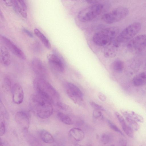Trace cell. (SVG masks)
I'll list each match as a JSON object with an SVG mask.
<instances>
[{
	"mask_svg": "<svg viewBox=\"0 0 146 146\" xmlns=\"http://www.w3.org/2000/svg\"><path fill=\"white\" fill-rule=\"evenodd\" d=\"M29 104L32 111L41 118H47L53 113V104L36 93L31 96Z\"/></svg>",
	"mask_w": 146,
	"mask_h": 146,
	"instance_id": "obj_1",
	"label": "cell"
},
{
	"mask_svg": "<svg viewBox=\"0 0 146 146\" xmlns=\"http://www.w3.org/2000/svg\"><path fill=\"white\" fill-rule=\"evenodd\" d=\"M36 93L49 100L53 104L59 98L56 90L44 79L37 77L33 82Z\"/></svg>",
	"mask_w": 146,
	"mask_h": 146,
	"instance_id": "obj_2",
	"label": "cell"
},
{
	"mask_svg": "<svg viewBox=\"0 0 146 146\" xmlns=\"http://www.w3.org/2000/svg\"><path fill=\"white\" fill-rule=\"evenodd\" d=\"M119 29L116 27L106 28L96 33L92 40L96 45L103 46L113 41L119 34Z\"/></svg>",
	"mask_w": 146,
	"mask_h": 146,
	"instance_id": "obj_3",
	"label": "cell"
},
{
	"mask_svg": "<svg viewBox=\"0 0 146 146\" xmlns=\"http://www.w3.org/2000/svg\"><path fill=\"white\" fill-rule=\"evenodd\" d=\"M141 26L138 22L133 23L125 28L113 41L114 45L118 48L121 44L130 40L140 30Z\"/></svg>",
	"mask_w": 146,
	"mask_h": 146,
	"instance_id": "obj_4",
	"label": "cell"
},
{
	"mask_svg": "<svg viewBox=\"0 0 146 146\" xmlns=\"http://www.w3.org/2000/svg\"><path fill=\"white\" fill-rule=\"evenodd\" d=\"M103 7L102 4L96 3L84 8L78 13V19L82 22L91 21L101 13Z\"/></svg>",
	"mask_w": 146,
	"mask_h": 146,
	"instance_id": "obj_5",
	"label": "cell"
},
{
	"mask_svg": "<svg viewBox=\"0 0 146 146\" xmlns=\"http://www.w3.org/2000/svg\"><path fill=\"white\" fill-rule=\"evenodd\" d=\"M129 13L128 9L125 7L121 6L115 8L111 12L104 15L102 20L106 23L112 24L118 22L125 19Z\"/></svg>",
	"mask_w": 146,
	"mask_h": 146,
	"instance_id": "obj_6",
	"label": "cell"
},
{
	"mask_svg": "<svg viewBox=\"0 0 146 146\" xmlns=\"http://www.w3.org/2000/svg\"><path fill=\"white\" fill-rule=\"evenodd\" d=\"M146 46V35H138L131 39L127 44V49L130 52L137 53L142 50Z\"/></svg>",
	"mask_w": 146,
	"mask_h": 146,
	"instance_id": "obj_7",
	"label": "cell"
},
{
	"mask_svg": "<svg viewBox=\"0 0 146 146\" xmlns=\"http://www.w3.org/2000/svg\"><path fill=\"white\" fill-rule=\"evenodd\" d=\"M53 53H50L47 55L49 65L53 71L58 72H62L64 70V63L56 51L54 50Z\"/></svg>",
	"mask_w": 146,
	"mask_h": 146,
	"instance_id": "obj_8",
	"label": "cell"
},
{
	"mask_svg": "<svg viewBox=\"0 0 146 146\" xmlns=\"http://www.w3.org/2000/svg\"><path fill=\"white\" fill-rule=\"evenodd\" d=\"M0 39L5 46L15 56L22 59L26 58L24 52L12 41L3 35H0Z\"/></svg>",
	"mask_w": 146,
	"mask_h": 146,
	"instance_id": "obj_9",
	"label": "cell"
},
{
	"mask_svg": "<svg viewBox=\"0 0 146 146\" xmlns=\"http://www.w3.org/2000/svg\"><path fill=\"white\" fill-rule=\"evenodd\" d=\"M31 66L33 71L38 77L45 78L47 75L46 70L40 59L37 58H33L32 61Z\"/></svg>",
	"mask_w": 146,
	"mask_h": 146,
	"instance_id": "obj_10",
	"label": "cell"
},
{
	"mask_svg": "<svg viewBox=\"0 0 146 146\" xmlns=\"http://www.w3.org/2000/svg\"><path fill=\"white\" fill-rule=\"evenodd\" d=\"M15 120L17 124L25 132L27 131L30 124L29 117L25 111L17 112L15 115Z\"/></svg>",
	"mask_w": 146,
	"mask_h": 146,
	"instance_id": "obj_11",
	"label": "cell"
},
{
	"mask_svg": "<svg viewBox=\"0 0 146 146\" xmlns=\"http://www.w3.org/2000/svg\"><path fill=\"white\" fill-rule=\"evenodd\" d=\"M13 100L17 104H21L23 101L24 94L22 86L19 84L16 83L12 88Z\"/></svg>",
	"mask_w": 146,
	"mask_h": 146,
	"instance_id": "obj_12",
	"label": "cell"
},
{
	"mask_svg": "<svg viewBox=\"0 0 146 146\" xmlns=\"http://www.w3.org/2000/svg\"><path fill=\"white\" fill-rule=\"evenodd\" d=\"M13 9L17 13L20 14L23 17L26 18L27 16V6L23 0H13Z\"/></svg>",
	"mask_w": 146,
	"mask_h": 146,
	"instance_id": "obj_13",
	"label": "cell"
},
{
	"mask_svg": "<svg viewBox=\"0 0 146 146\" xmlns=\"http://www.w3.org/2000/svg\"><path fill=\"white\" fill-rule=\"evenodd\" d=\"M124 132L129 137L132 138L134 136V131L129 126L123 116L117 112L115 113Z\"/></svg>",
	"mask_w": 146,
	"mask_h": 146,
	"instance_id": "obj_14",
	"label": "cell"
},
{
	"mask_svg": "<svg viewBox=\"0 0 146 146\" xmlns=\"http://www.w3.org/2000/svg\"><path fill=\"white\" fill-rule=\"evenodd\" d=\"M9 50L5 46L0 47V60L2 64L5 66H8L11 62V56Z\"/></svg>",
	"mask_w": 146,
	"mask_h": 146,
	"instance_id": "obj_15",
	"label": "cell"
},
{
	"mask_svg": "<svg viewBox=\"0 0 146 146\" xmlns=\"http://www.w3.org/2000/svg\"><path fill=\"white\" fill-rule=\"evenodd\" d=\"M121 112L125 118L131 119L137 122L142 123L144 121L143 117L141 115L134 111L123 110L121 111Z\"/></svg>",
	"mask_w": 146,
	"mask_h": 146,
	"instance_id": "obj_16",
	"label": "cell"
},
{
	"mask_svg": "<svg viewBox=\"0 0 146 146\" xmlns=\"http://www.w3.org/2000/svg\"><path fill=\"white\" fill-rule=\"evenodd\" d=\"M66 90L72 94L83 99V94L81 90L76 85L71 82H68L66 85Z\"/></svg>",
	"mask_w": 146,
	"mask_h": 146,
	"instance_id": "obj_17",
	"label": "cell"
},
{
	"mask_svg": "<svg viewBox=\"0 0 146 146\" xmlns=\"http://www.w3.org/2000/svg\"><path fill=\"white\" fill-rule=\"evenodd\" d=\"M132 83L136 86L146 85V72L140 73L135 76L132 80Z\"/></svg>",
	"mask_w": 146,
	"mask_h": 146,
	"instance_id": "obj_18",
	"label": "cell"
},
{
	"mask_svg": "<svg viewBox=\"0 0 146 146\" xmlns=\"http://www.w3.org/2000/svg\"><path fill=\"white\" fill-rule=\"evenodd\" d=\"M117 48L112 42L106 46L104 52V56L108 58L115 56Z\"/></svg>",
	"mask_w": 146,
	"mask_h": 146,
	"instance_id": "obj_19",
	"label": "cell"
},
{
	"mask_svg": "<svg viewBox=\"0 0 146 146\" xmlns=\"http://www.w3.org/2000/svg\"><path fill=\"white\" fill-rule=\"evenodd\" d=\"M69 135L76 141H80L83 139L84 134L81 129L76 128L72 129L69 131Z\"/></svg>",
	"mask_w": 146,
	"mask_h": 146,
	"instance_id": "obj_20",
	"label": "cell"
},
{
	"mask_svg": "<svg viewBox=\"0 0 146 146\" xmlns=\"http://www.w3.org/2000/svg\"><path fill=\"white\" fill-rule=\"evenodd\" d=\"M34 31L35 35L40 39L44 46L48 49H50L51 44L48 39L44 34L37 28H35Z\"/></svg>",
	"mask_w": 146,
	"mask_h": 146,
	"instance_id": "obj_21",
	"label": "cell"
},
{
	"mask_svg": "<svg viewBox=\"0 0 146 146\" xmlns=\"http://www.w3.org/2000/svg\"><path fill=\"white\" fill-rule=\"evenodd\" d=\"M40 135L42 140L45 143L51 144L54 142V139L52 135L45 130H42L40 131Z\"/></svg>",
	"mask_w": 146,
	"mask_h": 146,
	"instance_id": "obj_22",
	"label": "cell"
},
{
	"mask_svg": "<svg viewBox=\"0 0 146 146\" xmlns=\"http://www.w3.org/2000/svg\"><path fill=\"white\" fill-rule=\"evenodd\" d=\"M112 66L113 70L118 73L121 72L124 68L123 62L119 59L115 60L112 63Z\"/></svg>",
	"mask_w": 146,
	"mask_h": 146,
	"instance_id": "obj_23",
	"label": "cell"
},
{
	"mask_svg": "<svg viewBox=\"0 0 146 146\" xmlns=\"http://www.w3.org/2000/svg\"><path fill=\"white\" fill-rule=\"evenodd\" d=\"M25 137L31 146H42L37 139L31 134L25 132Z\"/></svg>",
	"mask_w": 146,
	"mask_h": 146,
	"instance_id": "obj_24",
	"label": "cell"
},
{
	"mask_svg": "<svg viewBox=\"0 0 146 146\" xmlns=\"http://www.w3.org/2000/svg\"><path fill=\"white\" fill-rule=\"evenodd\" d=\"M57 115L60 121L63 123L70 125L73 123L71 118L67 115L61 112H58Z\"/></svg>",
	"mask_w": 146,
	"mask_h": 146,
	"instance_id": "obj_25",
	"label": "cell"
},
{
	"mask_svg": "<svg viewBox=\"0 0 146 146\" xmlns=\"http://www.w3.org/2000/svg\"><path fill=\"white\" fill-rule=\"evenodd\" d=\"M125 119L129 126L133 131H137L139 128V126L137 122L131 119L125 117Z\"/></svg>",
	"mask_w": 146,
	"mask_h": 146,
	"instance_id": "obj_26",
	"label": "cell"
},
{
	"mask_svg": "<svg viewBox=\"0 0 146 146\" xmlns=\"http://www.w3.org/2000/svg\"><path fill=\"white\" fill-rule=\"evenodd\" d=\"M108 123L110 127L114 131L120 134L121 135L124 136V134L121 130L114 123L111 121L108 120Z\"/></svg>",
	"mask_w": 146,
	"mask_h": 146,
	"instance_id": "obj_27",
	"label": "cell"
},
{
	"mask_svg": "<svg viewBox=\"0 0 146 146\" xmlns=\"http://www.w3.org/2000/svg\"><path fill=\"white\" fill-rule=\"evenodd\" d=\"M90 105L94 108L95 110L102 111H105L106 110L105 108L102 106L96 103L94 101L90 102Z\"/></svg>",
	"mask_w": 146,
	"mask_h": 146,
	"instance_id": "obj_28",
	"label": "cell"
},
{
	"mask_svg": "<svg viewBox=\"0 0 146 146\" xmlns=\"http://www.w3.org/2000/svg\"><path fill=\"white\" fill-rule=\"evenodd\" d=\"M112 136L109 133H106L101 137V140L104 143L107 144L110 142L112 139Z\"/></svg>",
	"mask_w": 146,
	"mask_h": 146,
	"instance_id": "obj_29",
	"label": "cell"
},
{
	"mask_svg": "<svg viewBox=\"0 0 146 146\" xmlns=\"http://www.w3.org/2000/svg\"><path fill=\"white\" fill-rule=\"evenodd\" d=\"M4 86L7 90H10L11 88V82L10 78L8 77H6L3 81Z\"/></svg>",
	"mask_w": 146,
	"mask_h": 146,
	"instance_id": "obj_30",
	"label": "cell"
},
{
	"mask_svg": "<svg viewBox=\"0 0 146 146\" xmlns=\"http://www.w3.org/2000/svg\"><path fill=\"white\" fill-rule=\"evenodd\" d=\"M56 104L62 110L66 111L70 109L69 106L61 102L58 101L56 102Z\"/></svg>",
	"mask_w": 146,
	"mask_h": 146,
	"instance_id": "obj_31",
	"label": "cell"
},
{
	"mask_svg": "<svg viewBox=\"0 0 146 146\" xmlns=\"http://www.w3.org/2000/svg\"><path fill=\"white\" fill-rule=\"evenodd\" d=\"M5 122L1 121L0 123V135L2 136L5 133Z\"/></svg>",
	"mask_w": 146,
	"mask_h": 146,
	"instance_id": "obj_32",
	"label": "cell"
},
{
	"mask_svg": "<svg viewBox=\"0 0 146 146\" xmlns=\"http://www.w3.org/2000/svg\"><path fill=\"white\" fill-rule=\"evenodd\" d=\"M93 116L96 118H98L102 117V114L101 111L95 110L93 112Z\"/></svg>",
	"mask_w": 146,
	"mask_h": 146,
	"instance_id": "obj_33",
	"label": "cell"
},
{
	"mask_svg": "<svg viewBox=\"0 0 146 146\" xmlns=\"http://www.w3.org/2000/svg\"><path fill=\"white\" fill-rule=\"evenodd\" d=\"M98 97L99 99L102 102L106 101V96L101 92H99L98 94Z\"/></svg>",
	"mask_w": 146,
	"mask_h": 146,
	"instance_id": "obj_34",
	"label": "cell"
},
{
	"mask_svg": "<svg viewBox=\"0 0 146 146\" xmlns=\"http://www.w3.org/2000/svg\"><path fill=\"white\" fill-rule=\"evenodd\" d=\"M22 31L27 35H28L29 37H33V34L31 32L25 28H23L22 29Z\"/></svg>",
	"mask_w": 146,
	"mask_h": 146,
	"instance_id": "obj_35",
	"label": "cell"
},
{
	"mask_svg": "<svg viewBox=\"0 0 146 146\" xmlns=\"http://www.w3.org/2000/svg\"><path fill=\"white\" fill-rule=\"evenodd\" d=\"M3 1L7 6H11L13 5V0H4Z\"/></svg>",
	"mask_w": 146,
	"mask_h": 146,
	"instance_id": "obj_36",
	"label": "cell"
},
{
	"mask_svg": "<svg viewBox=\"0 0 146 146\" xmlns=\"http://www.w3.org/2000/svg\"><path fill=\"white\" fill-rule=\"evenodd\" d=\"M7 143L4 140L0 139V146H7Z\"/></svg>",
	"mask_w": 146,
	"mask_h": 146,
	"instance_id": "obj_37",
	"label": "cell"
},
{
	"mask_svg": "<svg viewBox=\"0 0 146 146\" xmlns=\"http://www.w3.org/2000/svg\"><path fill=\"white\" fill-rule=\"evenodd\" d=\"M0 17L1 19L2 20L4 19V15L1 10H0Z\"/></svg>",
	"mask_w": 146,
	"mask_h": 146,
	"instance_id": "obj_38",
	"label": "cell"
},
{
	"mask_svg": "<svg viewBox=\"0 0 146 146\" xmlns=\"http://www.w3.org/2000/svg\"><path fill=\"white\" fill-rule=\"evenodd\" d=\"M76 146H81L80 145H76Z\"/></svg>",
	"mask_w": 146,
	"mask_h": 146,
	"instance_id": "obj_39",
	"label": "cell"
},
{
	"mask_svg": "<svg viewBox=\"0 0 146 146\" xmlns=\"http://www.w3.org/2000/svg\"></svg>",
	"mask_w": 146,
	"mask_h": 146,
	"instance_id": "obj_40",
	"label": "cell"
}]
</instances>
